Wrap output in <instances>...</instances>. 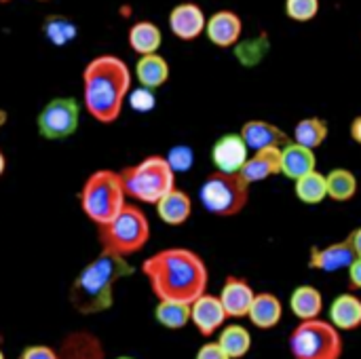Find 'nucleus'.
<instances>
[{"label": "nucleus", "instance_id": "obj_1", "mask_svg": "<svg viewBox=\"0 0 361 359\" xmlns=\"http://www.w3.org/2000/svg\"><path fill=\"white\" fill-rule=\"evenodd\" d=\"M142 273L159 300L190 305L207 290L205 260L186 248H165L142 262Z\"/></svg>", "mask_w": 361, "mask_h": 359}, {"label": "nucleus", "instance_id": "obj_2", "mask_svg": "<svg viewBox=\"0 0 361 359\" xmlns=\"http://www.w3.org/2000/svg\"><path fill=\"white\" fill-rule=\"evenodd\" d=\"M131 91L129 66L116 55H97L82 70V104L85 110L104 125L114 123L127 93Z\"/></svg>", "mask_w": 361, "mask_h": 359}, {"label": "nucleus", "instance_id": "obj_3", "mask_svg": "<svg viewBox=\"0 0 361 359\" xmlns=\"http://www.w3.org/2000/svg\"><path fill=\"white\" fill-rule=\"evenodd\" d=\"M133 267L127 258L110 252H99L74 277L70 286V305L80 315H99L114 305V290L123 277H129Z\"/></svg>", "mask_w": 361, "mask_h": 359}, {"label": "nucleus", "instance_id": "obj_4", "mask_svg": "<svg viewBox=\"0 0 361 359\" xmlns=\"http://www.w3.org/2000/svg\"><path fill=\"white\" fill-rule=\"evenodd\" d=\"M97 239L104 252L129 258L150 241V220L137 205L125 203L110 222L97 226Z\"/></svg>", "mask_w": 361, "mask_h": 359}, {"label": "nucleus", "instance_id": "obj_5", "mask_svg": "<svg viewBox=\"0 0 361 359\" xmlns=\"http://www.w3.org/2000/svg\"><path fill=\"white\" fill-rule=\"evenodd\" d=\"M125 190L118 171L114 169H97L93 171L80 186L78 203L89 222L95 226H104L110 222L127 203Z\"/></svg>", "mask_w": 361, "mask_h": 359}, {"label": "nucleus", "instance_id": "obj_6", "mask_svg": "<svg viewBox=\"0 0 361 359\" xmlns=\"http://www.w3.org/2000/svg\"><path fill=\"white\" fill-rule=\"evenodd\" d=\"M125 197H131L137 203L154 205L165 193L176 186V174L161 154H150L135 165H129L118 171Z\"/></svg>", "mask_w": 361, "mask_h": 359}, {"label": "nucleus", "instance_id": "obj_7", "mask_svg": "<svg viewBox=\"0 0 361 359\" xmlns=\"http://www.w3.org/2000/svg\"><path fill=\"white\" fill-rule=\"evenodd\" d=\"M250 184L241 174L214 171L199 188L201 205L218 218H235L250 203Z\"/></svg>", "mask_w": 361, "mask_h": 359}, {"label": "nucleus", "instance_id": "obj_8", "mask_svg": "<svg viewBox=\"0 0 361 359\" xmlns=\"http://www.w3.org/2000/svg\"><path fill=\"white\" fill-rule=\"evenodd\" d=\"M288 345L294 359H341L345 351L343 334L322 317L300 322L292 330Z\"/></svg>", "mask_w": 361, "mask_h": 359}, {"label": "nucleus", "instance_id": "obj_9", "mask_svg": "<svg viewBox=\"0 0 361 359\" xmlns=\"http://www.w3.org/2000/svg\"><path fill=\"white\" fill-rule=\"evenodd\" d=\"M80 106L74 97H55L38 114L36 127L44 140H66L76 133Z\"/></svg>", "mask_w": 361, "mask_h": 359}, {"label": "nucleus", "instance_id": "obj_10", "mask_svg": "<svg viewBox=\"0 0 361 359\" xmlns=\"http://www.w3.org/2000/svg\"><path fill=\"white\" fill-rule=\"evenodd\" d=\"M361 258V229H355L347 239L330 243L326 248H311L309 267L322 273L347 271L355 260Z\"/></svg>", "mask_w": 361, "mask_h": 359}, {"label": "nucleus", "instance_id": "obj_11", "mask_svg": "<svg viewBox=\"0 0 361 359\" xmlns=\"http://www.w3.org/2000/svg\"><path fill=\"white\" fill-rule=\"evenodd\" d=\"M247 157L250 150L239 133H226L218 138L212 148V161L216 165V171L222 174H239Z\"/></svg>", "mask_w": 361, "mask_h": 359}, {"label": "nucleus", "instance_id": "obj_12", "mask_svg": "<svg viewBox=\"0 0 361 359\" xmlns=\"http://www.w3.org/2000/svg\"><path fill=\"white\" fill-rule=\"evenodd\" d=\"M190 322L199 330L201 336H214L226 322V313L218 300V296L203 292L199 298L190 303Z\"/></svg>", "mask_w": 361, "mask_h": 359}, {"label": "nucleus", "instance_id": "obj_13", "mask_svg": "<svg viewBox=\"0 0 361 359\" xmlns=\"http://www.w3.org/2000/svg\"><path fill=\"white\" fill-rule=\"evenodd\" d=\"M254 288L250 286L247 279L243 277H235V275H228L220 294H218V300L226 313V320H241L247 315L250 311V305L254 300Z\"/></svg>", "mask_w": 361, "mask_h": 359}, {"label": "nucleus", "instance_id": "obj_14", "mask_svg": "<svg viewBox=\"0 0 361 359\" xmlns=\"http://www.w3.org/2000/svg\"><path fill=\"white\" fill-rule=\"evenodd\" d=\"M169 30L180 40H195L205 30V13L195 2H182L176 4L169 13Z\"/></svg>", "mask_w": 361, "mask_h": 359}, {"label": "nucleus", "instance_id": "obj_15", "mask_svg": "<svg viewBox=\"0 0 361 359\" xmlns=\"http://www.w3.org/2000/svg\"><path fill=\"white\" fill-rule=\"evenodd\" d=\"M209 38L212 44H216L218 49H228L235 47L241 38L243 32V21L235 11H218L214 13L207 21H205V30H203Z\"/></svg>", "mask_w": 361, "mask_h": 359}, {"label": "nucleus", "instance_id": "obj_16", "mask_svg": "<svg viewBox=\"0 0 361 359\" xmlns=\"http://www.w3.org/2000/svg\"><path fill=\"white\" fill-rule=\"evenodd\" d=\"M239 135L245 142L247 150L283 148L290 142L288 133L281 127H277V125H273L269 121H247V123H243Z\"/></svg>", "mask_w": 361, "mask_h": 359}, {"label": "nucleus", "instance_id": "obj_17", "mask_svg": "<svg viewBox=\"0 0 361 359\" xmlns=\"http://www.w3.org/2000/svg\"><path fill=\"white\" fill-rule=\"evenodd\" d=\"M59 359H106L102 341L89 330H74L61 339L57 349Z\"/></svg>", "mask_w": 361, "mask_h": 359}, {"label": "nucleus", "instance_id": "obj_18", "mask_svg": "<svg viewBox=\"0 0 361 359\" xmlns=\"http://www.w3.org/2000/svg\"><path fill=\"white\" fill-rule=\"evenodd\" d=\"M279 159H281V148L254 150L252 157H247V161L243 163L239 174L250 186L256 182H264L279 174Z\"/></svg>", "mask_w": 361, "mask_h": 359}, {"label": "nucleus", "instance_id": "obj_19", "mask_svg": "<svg viewBox=\"0 0 361 359\" xmlns=\"http://www.w3.org/2000/svg\"><path fill=\"white\" fill-rule=\"evenodd\" d=\"M154 207H157L159 218L169 226H182L192 216V199L186 190H182L178 186H173L169 193H165L154 203Z\"/></svg>", "mask_w": 361, "mask_h": 359}, {"label": "nucleus", "instance_id": "obj_20", "mask_svg": "<svg viewBox=\"0 0 361 359\" xmlns=\"http://www.w3.org/2000/svg\"><path fill=\"white\" fill-rule=\"evenodd\" d=\"M317 169V157L313 150L296 144V142H288L281 148V159H279V174H283L290 180H298L300 176L315 171Z\"/></svg>", "mask_w": 361, "mask_h": 359}, {"label": "nucleus", "instance_id": "obj_21", "mask_svg": "<svg viewBox=\"0 0 361 359\" xmlns=\"http://www.w3.org/2000/svg\"><path fill=\"white\" fill-rule=\"evenodd\" d=\"M330 324L338 332H353L361 326V300L355 292L338 294L330 305Z\"/></svg>", "mask_w": 361, "mask_h": 359}, {"label": "nucleus", "instance_id": "obj_22", "mask_svg": "<svg viewBox=\"0 0 361 359\" xmlns=\"http://www.w3.org/2000/svg\"><path fill=\"white\" fill-rule=\"evenodd\" d=\"M245 317L256 328L271 330V328H277V324L281 322V317H283V305H281V300L275 294L260 292V294H254V300H252L250 311H247Z\"/></svg>", "mask_w": 361, "mask_h": 359}, {"label": "nucleus", "instance_id": "obj_23", "mask_svg": "<svg viewBox=\"0 0 361 359\" xmlns=\"http://www.w3.org/2000/svg\"><path fill=\"white\" fill-rule=\"evenodd\" d=\"M135 78L140 80L142 87L154 91V89H159V87H163L167 83V78H169V63L159 53L142 55L140 61L135 63Z\"/></svg>", "mask_w": 361, "mask_h": 359}, {"label": "nucleus", "instance_id": "obj_24", "mask_svg": "<svg viewBox=\"0 0 361 359\" xmlns=\"http://www.w3.org/2000/svg\"><path fill=\"white\" fill-rule=\"evenodd\" d=\"M290 309L300 320H317L324 313V296L313 286H298L290 296Z\"/></svg>", "mask_w": 361, "mask_h": 359}, {"label": "nucleus", "instance_id": "obj_25", "mask_svg": "<svg viewBox=\"0 0 361 359\" xmlns=\"http://www.w3.org/2000/svg\"><path fill=\"white\" fill-rule=\"evenodd\" d=\"M220 336H218V345L222 347V351L228 355L231 359H243L250 349H252V334L245 326H239V324H231L226 328H220L218 330Z\"/></svg>", "mask_w": 361, "mask_h": 359}, {"label": "nucleus", "instance_id": "obj_26", "mask_svg": "<svg viewBox=\"0 0 361 359\" xmlns=\"http://www.w3.org/2000/svg\"><path fill=\"white\" fill-rule=\"evenodd\" d=\"M163 42V34L157 23L152 21H137L129 30V47L142 57L157 53Z\"/></svg>", "mask_w": 361, "mask_h": 359}, {"label": "nucleus", "instance_id": "obj_27", "mask_svg": "<svg viewBox=\"0 0 361 359\" xmlns=\"http://www.w3.org/2000/svg\"><path fill=\"white\" fill-rule=\"evenodd\" d=\"M326 190L328 199L336 203H347L357 195V178L351 169L336 167L326 176Z\"/></svg>", "mask_w": 361, "mask_h": 359}, {"label": "nucleus", "instance_id": "obj_28", "mask_svg": "<svg viewBox=\"0 0 361 359\" xmlns=\"http://www.w3.org/2000/svg\"><path fill=\"white\" fill-rule=\"evenodd\" d=\"M294 193L298 197L300 203L305 205H319L328 199V190H326V176L315 171H309L305 176H300L298 180H294Z\"/></svg>", "mask_w": 361, "mask_h": 359}, {"label": "nucleus", "instance_id": "obj_29", "mask_svg": "<svg viewBox=\"0 0 361 359\" xmlns=\"http://www.w3.org/2000/svg\"><path fill=\"white\" fill-rule=\"evenodd\" d=\"M326 138H328V123L319 116L302 118L294 127V142L309 150L319 148L326 142Z\"/></svg>", "mask_w": 361, "mask_h": 359}, {"label": "nucleus", "instance_id": "obj_30", "mask_svg": "<svg viewBox=\"0 0 361 359\" xmlns=\"http://www.w3.org/2000/svg\"><path fill=\"white\" fill-rule=\"evenodd\" d=\"M154 320L167 330H182L190 322V305L173 303V300H159L154 309Z\"/></svg>", "mask_w": 361, "mask_h": 359}, {"label": "nucleus", "instance_id": "obj_31", "mask_svg": "<svg viewBox=\"0 0 361 359\" xmlns=\"http://www.w3.org/2000/svg\"><path fill=\"white\" fill-rule=\"evenodd\" d=\"M44 36L55 44V47H66L70 40L76 38V23L70 21L68 17L61 15H51L44 19Z\"/></svg>", "mask_w": 361, "mask_h": 359}, {"label": "nucleus", "instance_id": "obj_32", "mask_svg": "<svg viewBox=\"0 0 361 359\" xmlns=\"http://www.w3.org/2000/svg\"><path fill=\"white\" fill-rule=\"evenodd\" d=\"M319 13V0H286V15L292 21H311Z\"/></svg>", "mask_w": 361, "mask_h": 359}, {"label": "nucleus", "instance_id": "obj_33", "mask_svg": "<svg viewBox=\"0 0 361 359\" xmlns=\"http://www.w3.org/2000/svg\"><path fill=\"white\" fill-rule=\"evenodd\" d=\"M165 161L169 163L171 171L178 174V171H188L195 163V152L188 148V146H176L169 150V154L165 157Z\"/></svg>", "mask_w": 361, "mask_h": 359}, {"label": "nucleus", "instance_id": "obj_34", "mask_svg": "<svg viewBox=\"0 0 361 359\" xmlns=\"http://www.w3.org/2000/svg\"><path fill=\"white\" fill-rule=\"evenodd\" d=\"M127 97H129V106H131L135 112H140V114H146V112H150V110L157 106L154 91H152V89H146V87H140V89H135V91H129Z\"/></svg>", "mask_w": 361, "mask_h": 359}, {"label": "nucleus", "instance_id": "obj_35", "mask_svg": "<svg viewBox=\"0 0 361 359\" xmlns=\"http://www.w3.org/2000/svg\"><path fill=\"white\" fill-rule=\"evenodd\" d=\"M19 359H59L57 351L49 345H30L21 351Z\"/></svg>", "mask_w": 361, "mask_h": 359}, {"label": "nucleus", "instance_id": "obj_36", "mask_svg": "<svg viewBox=\"0 0 361 359\" xmlns=\"http://www.w3.org/2000/svg\"><path fill=\"white\" fill-rule=\"evenodd\" d=\"M195 359H231V358L222 351V347H220L216 341H209V343H205V345H201V347H199L197 358Z\"/></svg>", "mask_w": 361, "mask_h": 359}, {"label": "nucleus", "instance_id": "obj_37", "mask_svg": "<svg viewBox=\"0 0 361 359\" xmlns=\"http://www.w3.org/2000/svg\"><path fill=\"white\" fill-rule=\"evenodd\" d=\"M347 273H349V288H351V292L361 290V258L360 260H355V262L347 269Z\"/></svg>", "mask_w": 361, "mask_h": 359}, {"label": "nucleus", "instance_id": "obj_38", "mask_svg": "<svg viewBox=\"0 0 361 359\" xmlns=\"http://www.w3.org/2000/svg\"><path fill=\"white\" fill-rule=\"evenodd\" d=\"M351 140H353L355 144H361V118L360 116H355V118H353V123H351Z\"/></svg>", "mask_w": 361, "mask_h": 359}, {"label": "nucleus", "instance_id": "obj_39", "mask_svg": "<svg viewBox=\"0 0 361 359\" xmlns=\"http://www.w3.org/2000/svg\"><path fill=\"white\" fill-rule=\"evenodd\" d=\"M4 171H6V157H4V152L0 150V178L4 176Z\"/></svg>", "mask_w": 361, "mask_h": 359}, {"label": "nucleus", "instance_id": "obj_40", "mask_svg": "<svg viewBox=\"0 0 361 359\" xmlns=\"http://www.w3.org/2000/svg\"><path fill=\"white\" fill-rule=\"evenodd\" d=\"M6 121H8V116H6V112H4V110L0 108V129H2L4 125H6Z\"/></svg>", "mask_w": 361, "mask_h": 359}, {"label": "nucleus", "instance_id": "obj_41", "mask_svg": "<svg viewBox=\"0 0 361 359\" xmlns=\"http://www.w3.org/2000/svg\"><path fill=\"white\" fill-rule=\"evenodd\" d=\"M114 359H135V358H131V355H121V358H114Z\"/></svg>", "mask_w": 361, "mask_h": 359}, {"label": "nucleus", "instance_id": "obj_42", "mask_svg": "<svg viewBox=\"0 0 361 359\" xmlns=\"http://www.w3.org/2000/svg\"><path fill=\"white\" fill-rule=\"evenodd\" d=\"M0 359H4V353H2V349H0Z\"/></svg>", "mask_w": 361, "mask_h": 359}, {"label": "nucleus", "instance_id": "obj_43", "mask_svg": "<svg viewBox=\"0 0 361 359\" xmlns=\"http://www.w3.org/2000/svg\"><path fill=\"white\" fill-rule=\"evenodd\" d=\"M40 2H44V0H40Z\"/></svg>", "mask_w": 361, "mask_h": 359}]
</instances>
